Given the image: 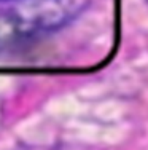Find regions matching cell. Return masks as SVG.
Here are the masks:
<instances>
[{"label":"cell","instance_id":"6da1fadb","mask_svg":"<svg viewBox=\"0 0 148 150\" xmlns=\"http://www.w3.org/2000/svg\"><path fill=\"white\" fill-rule=\"evenodd\" d=\"M88 0H0V46L18 45L72 21Z\"/></svg>","mask_w":148,"mask_h":150}]
</instances>
